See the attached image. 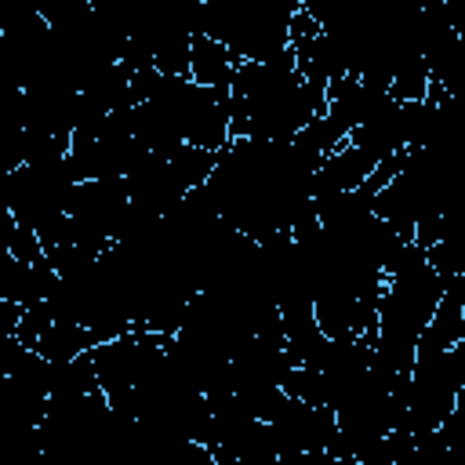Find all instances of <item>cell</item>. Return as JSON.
Wrapping results in <instances>:
<instances>
[{"instance_id":"5b68a950","label":"cell","mask_w":465,"mask_h":465,"mask_svg":"<svg viewBox=\"0 0 465 465\" xmlns=\"http://www.w3.org/2000/svg\"><path fill=\"white\" fill-rule=\"evenodd\" d=\"M124 185H127V196L156 214H163L185 189V182L178 178L174 163L167 156H156V153H145L127 174H124Z\"/></svg>"},{"instance_id":"277c9868","label":"cell","mask_w":465,"mask_h":465,"mask_svg":"<svg viewBox=\"0 0 465 465\" xmlns=\"http://www.w3.org/2000/svg\"><path fill=\"white\" fill-rule=\"evenodd\" d=\"M167 338L171 334L131 327L116 338L94 341L87 349V356H91V367H94V378H98V389L105 392V400L131 396V389L163 360Z\"/></svg>"},{"instance_id":"30bf717a","label":"cell","mask_w":465,"mask_h":465,"mask_svg":"<svg viewBox=\"0 0 465 465\" xmlns=\"http://www.w3.org/2000/svg\"><path fill=\"white\" fill-rule=\"evenodd\" d=\"M94 341H98V338H94L91 327H84V323H69V320H51V323L36 334L33 352H40L47 363H65V360L87 352Z\"/></svg>"},{"instance_id":"6da1fadb","label":"cell","mask_w":465,"mask_h":465,"mask_svg":"<svg viewBox=\"0 0 465 465\" xmlns=\"http://www.w3.org/2000/svg\"><path fill=\"white\" fill-rule=\"evenodd\" d=\"M323 105V87L294 69L291 47L265 62H240L229 84V138H291Z\"/></svg>"},{"instance_id":"9c48e42d","label":"cell","mask_w":465,"mask_h":465,"mask_svg":"<svg viewBox=\"0 0 465 465\" xmlns=\"http://www.w3.org/2000/svg\"><path fill=\"white\" fill-rule=\"evenodd\" d=\"M236 65H240V58L225 44L211 40L207 33L193 36V44H189V76L196 84H203V87H229Z\"/></svg>"},{"instance_id":"ba28073f","label":"cell","mask_w":465,"mask_h":465,"mask_svg":"<svg viewBox=\"0 0 465 465\" xmlns=\"http://www.w3.org/2000/svg\"><path fill=\"white\" fill-rule=\"evenodd\" d=\"M51 283H54L51 262L29 265V262H22L15 251H7V247L0 243V298H4V302L33 305V302L47 298Z\"/></svg>"},{"instance_id":"3957f363","label":"cell","mask_w":465,"mask_h":465,"mask_svg":"<svg viewBox=\"0 0 465 465\" xmlns=\"http://www.w3.org/2000/svg\"><path fill=\"white\" fill-rule=\"evenodd\" d=\"M145 102H156L174 120L185 145L218 153L229 142V87H203L193 76L160 73Z\"/></svg>"},{"instance_id":"8992f818","label":"cell","mask_w":465,"mask_h":465,"mask_svg":"<svg viewBox=\"0 0 465 465\" xmlns=\"http://www.w3.org/2000/svg\"><path fill=\"white\" fill-rule=\"evenodd\" d=\"M458 341H465V272H458L443 287V294H440L429 323L421 327V334L414 341V356L443 352V349H450Z\"/></svg>"},{"instance_id":"7a4b0ae2","label":"cell","mask_w":465,"mask_h":465,"mask_svg":"<svg viewBox=\"0 0 465 465\" xmlns=\"http://www.w3.org/2000/svg\"><path fill=\"white\" fill-rule=\"evenodd\" d=\"M298 0H207L200 33L225 44L240 62H265L287 47V25Z\"/></svg>"},{"instance_id":"52a82bcc","label":"cell","mask_w":465,"mask_h":465,"mask_svg":"<svg viewBox=\"0 0 465 465\" xmlns=\"http://www.w3.org/2000/svg\"><path fill=\"white\" fill-rule=\"evenodd\" d=\"M345 142L360 145L374 160H385V156L407 149V109H403V102L381 105L374 116H367L360 127H352Z\"/></svg>"}]
</instances>
